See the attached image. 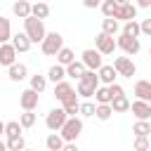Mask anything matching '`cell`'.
<instances>
[{
  "instance_id": "18",
  "label": "cell",
  "mask_w": 151,
  "mask_h": 151,
  "mask_svg": "<svg viewBox=\"0 0 151 151\" xmlns=\"http://www.w3.org/2000/svg\"><path fill=\"white\" fill-rule=\"evenodd\" d=\"M73 92H76V90H73V85H71V83H66V80H61V83H57V85H54V97H57V101H66Z\"/></svg>"
},
{
  "instance_id": "14",
  "label": "cell",
  "mask_w": 151,
  "mask_h": 151,
  "mask_svg": "<svg viewBox=\"0 0 151 151\" xmlns=\"http://www.w3.org/2000/svg\"><path fill=\"white\" fill-rule=\"evenodd\" d=\"M134 97L139 101H149L151 104V80H137L134 83Z\"/></svg>"
},
{
  "instance_id": "10",
  "label": "cell",
  "mask_w": 151,
  "mask_h": 151,
  "mask_svg": "<svg viewBox=\"0 0 151 151\" xmlns=\"http://www.w3.org/2000/svg\"><path fill=\"white\" fill-rule=\"evenodd\" d=\"M38 101H40V97H38V92L31 90V87L19 94V106H21L24 111H35V109H38Z\"/></svg>"
},
{
  "instance_id": "20",
  "label": "cell",
  "mask_w": 151,
  "mask_h": 151,
  "mask_svg": "<svg viewBox=\"0 0 151 151\" xmlns=\"http://www.w3.org/2000/svg\"><path fill=\"white\" fill-rule=\"evenodd\" d=\"M12 12H14V17H19V19H28V17H31V2H28V0H17V2L12 5Z\"/></svg>"
},
{
  "instance_id": "48",
  "label": "cell",
  "mask_w": 151,
  "mask_h": 151,
  "mask_svg": "<svg viewBox=\"0 0 151 151\" xmlns=\"http://www.w3.org/2000/svg\"><path fill=\"white\" fill-rule=\"evenodd\" d=\"M149 57H151V47H149Z\"/></svg>"
},
{
  "instance_id": "39",
  "label": "cell",
  "mask_w": 151,
  "mask_h": 151,
  "mask_svg": "<svg viewBox=\"0 0 151 151\" xmlns=\"http://www.w3.org/2000/svg\"><path fill=\"white\" fill-rule=\"evenodd\" d=\"M94 111H97V104H92V101H80V116L90 118V116H94Z\"/></svg>"
},
{
  "instance_id": "6",
  "label": "cell",
  "mask_w": 151,
  "mask_h": 151,
  "mask_svg": "<svg viewBox=\"0 0 151 151\" xmlns=\"http://www.w3.org/2000/svg\"><path fill=\"white\" fill-rule=\"evenodd\" d=\"M116 40H113V35H106V33H99L97 38H94V50L104 57V54H113L116 52Z\"/></svg>"
},
{
  "instance_id": "49",
  "label": "cell",
  "mask_w": 151,
  "mask_h": 151,
  "mask_svg": "<svg viewBox=\"0 0 151 151\" xmlns=\"http://www.w3.org/2000/svg\"><path fill=\"white\" fill-rule=\"evenodd\" d=\"M24 151H31V149H24Z\"/></svg>"
},
{
  "instance_id": "28",
  "label": "cell",
  "mask_w": 151,
  "mask_h": 151,
  "mask_svg": "<svg viewBox=\"0 0 151 151\" xmlns=\"http://www.w3.org/2000/svg\"><path fill=\"white\" fill-rule=\"evenodd\" d=\"M130 99L123 94V97H116L113 101H111V109H113V113H125V111H130Z\"/></svg>"
},
{
  "instance_id": "1",
  "label": "cell",
  "mask_w": 151,
  "mask_h": 151,
  "mask_svg": "<svg viewBox=\"0 0 151 151\" xmlns=\"http://www.w3.org/2000/svg\"><path fill=\"white\" fill-rule=\"evenodd\" d=\"M99 85H101V83H99L97 71H85V76H83V78L78 80V85H76V92H78V97L90 99V97H94V92H97Z\"/></svg>"
},
{
  "instance_id": "46",
  "label": "cell",
  "mask_w": 151,
  "mask_h": 151,
  "mask_svg": "<svg viewBox=\"0 0 151 151\" xmlns=\"http://www.w3.org/2000/svg\"><path fill=\"white\" fill-rule=\"evenodd\" d=\"M2 134H5V123L0 120V137H2Z\"/></svg>"
},
{
  "instance_id": "41",
  "label": "cell",
  "mask_w": 151,
  "mask_h": 151,
  "mask_svg": "<svg viewBox=\"0 0 151 151\" xmlns=\"http://www.w3.org/2000/svg\"><path fill=\"white\" fill-rule=\"evenodd\" d=\"M139 26H142V33H144V35H151V19L139 21Z\"/></svg>"
},
{
  "instance_id": "11",
  "label": "cell",
  "mask_w": 151,
  "mask_h": 151,
  "mask_svg": "<svg viewBox=\"0 0 151 151\" xmlns=\"http://www.w3.org/2000/svg\"><path fill=\"white\" fill-rule=\"evenodd\" d=\"M130 111H132V116H134L137 120H151V104H149V101L134 99V101L130 104Z\"/></svg>"
},
{
  "instance_id": "27",
  "label": "cell",
  "mask_w": 151,
  "mask_h": 151,
  "mask_svg": "<svg viewBox=\"0 0 151 151\" xmlns=\"http://www.w3.org/2000/svg\"><path fill=\"white\" fill-rule=\"evenodd\" d=\"M94 101H97V104H111V101H113V97H111V92H109V85H99V87H97Z\"/></svg>"
},
{
  "instance_id": "33",
  "label": "cell",
  "mask_w": 151,
  "mask_h": 151,
  "mask_svg": "<svg viewBox=\"0 0 151 151\" xmlns=\"http://www.w3.org/2000/svg\"><path fill=\"white\" fill-rule=\"evenodd\" d=\"M45 87H47V76H40V73L31 76V90H35L40 94V92H45Z\"/></svg>"
},
{
  "instance_id": "34",
  "label": "cell",
  "mask_w": 151,
  "mask_h": 151,
  "mask_svg": "<svg viewBox=\"0 0 151 151\" xmlns=\"http://www.w3.org/2000/svg\"><path fill=\"white\" fill-rule=\"evenodd\" d=\"M111 116H113L111 104H97V111H94V118L97 120H109Z\"/></svg>"
},
{
  "instance_id": "32",
  "label": "cell",
  "mask_w": 151,
  "mask_h": 151,
  "mask_svg": "<svg viewBox=\"0 0 151 151\" xmlns=\"http://www.w3.org/2000/svg\"><path fill=\"white\" fill-rule=\"evenodd\" d=\"M76 61V54H73V50H68V47H61V52L57 54V64H61V66H68V64H73Z\"/></svg>"
},
{
  "instance_id": "31",
  "label": "cell",
  "mask_w": 151,
  "mask_h": 151,
  "mask_svg": "<svg viewBox=\"0 0 151 151\" xmlns=\"http://www.w3.org/2000/svg\"><path fill=\"white\" fill-rule=\"evenodd\" d=\"M118 31H120V21H118V19H104V21H101V33L116 35Z\"/></svg>"
},
{
  "instance_id": "37",
  "label": "cell",
  "mask_w": 151,
  "mask_h": 151,
  "mask_svg": "<svg viewBox=\"0 0 151 151\" xmlns=\"http://www.w3.org/2000/svg\"><path fill=\"white\" fill-rule=\"evenodd\" d=\"M132 149H134V151H151V142H149V137H134Z\"/></svg>"
},
{
  "instance_id": "2",
  "label": "cell",
  "mask_w": 151,
  "mask_h": 151,
  "mask_svg": "<svg viewBox=\"0 0 151 151\" xmlns=\"http://www.w3.org/2000/svg\"><path fill=\"white\" fill-rule=\"evenodd\" d=\"M24 33L31 38V42H42V40H45V35H47L42 19H35V17L24 19Z\"/></svg>"
},
{
  "instance_id": "42",
  "label": "cell",
  "mask_w": 151,
  "mask_h": 151,
  "mask_svg": "<svg viewBox=\"0 0 151 151\" xmlns=\"http://www.w3.org/2000/svg\"><path fill=\"white\" fill-rule=\"evenodd\" d=\"M104 0H83V5L87 7V9H94V7H99Z\"/></svg>"
},
{
  "instance_id": "29",
  "label": "cell",
  "mask_w": 151,
  "mask_h": 151,
  "mask_svg": "<svg viewBox=\"0 0 151 151\" xmlns=\"http://www.w3.org/2000/svg\"><path fill=\"white\" fill-rule=\"evenodd\" d=\"M21 123L19 120H9V123H5V137L7 139H14V137H21Z\"/></svg>"
},
{
  "instance_id": "22",
  "label": "cell",
  "mask_w": 151,
  "mask_h": 151,
  "mask_svg": "<svg viewBox=\"0 0 151 151\" xmlns=\"http://www.w3.org/2000/svg\"><path fill=\"white\" fill-rule=\"evenodd\" d=\"M5 42H12V24L7 17L0 14V45H5Z\"/></svg>"
},
{
  "instance_id": "16",
  "label": "cell",
  "mask_w": 151,
  "mask_h": 151,
  "mask_svg": "<svg viewBox=\"0 0 151 151\" xmlns=\"http://www.w3.org/2000/svg\"><path fill=\"white\" fill-rule=\"evenodd\" d=\"M97 76H99V83H101V85H113V83H116V78H118V71H116L113 66L104 64V66L97 71Z\"/></svg>"
},
{
  "instance_id": "45",
  "label": "cell",
  "mask_w": 151,
  "mask_h": 151,
  "mask_svg": "<svg viewBox=\"0 0 151 151\" xmlns=\"http://www.w3.org/2000/svg\"><path fill=\"white\" fill-rule=\"evenodd\" d=\"M0 151H9L7 149V142H2V139H0Z\"/></svg>"
},
{
  "instance_id": "15",
  "label": "cell",
  "mask_w": 151,
  "mask_h": 151,
  "mask_svg": "<svg viewBox=\"0 0 151 151\" xmlns=\"http://www.w3.org/2000/svg\"><path fill=\"white\" fill-rule=\"evenodd\" d=\"M7 76H9L12 83H21V80L28 78V68H26V64H19V61H17L14 66L7 68Z\"/></svg>"
},
{
  "instance_id": "19",
  "label": "cell",
  "mask_w": 151,
  "mask_h": 151,
  "mask_svg": "<svg viewBox=\"0 0 151 151\" xmlns=\"http://www.w3.org/2000/svg\"><path fill=\"white\" fill-rule=\"evenodd\" d=\"M61 109L68 113V118L76 116V113H80V99H78V92H73L66 101H61Z\"/></svg>"
},
{
  "instance_id": "35",
  "label": "cell",
  "mask_w": 151,
  "mask_h": 151,
  "mask_svg": "<svg viewBox=\"0 0 151 151\" xmlns=\"http://www.w3.org/2000/svg\"><path fill=\"white\" fill-rule=\"evenodd\" d=\"M99 7H101L104 19H113V14H116V9H118V2H116V0H104Z\"/></svg>"
},
{
  "instance_id": "12",
  "label": "cell",
  "mask_w": 151,
  "mask_h": 151,
  "mask_svg": "<svg viewBox=\"0 0 151 151\" xmlns=\"http://www.w3.org/2000/svg\"><path fill=\"white\" fill-rule=\"evenodd\" d=\"M17 50H14V45L12 42H5V45H0V66H14L17 64Z\"/></svg>"
},
{
  "instance_id": "25",
  "label": "cell",
  "mask_w": 151,
  "mask_h": 151,
  "mask_svg": "<svg viewBox=\"0 0 151 151\" xmlns=\"http://www.w3.org/2000/svg\"><path fill=\"white\" fill-rule=\"evenodd\" d=\"M85 71H87V68H85L83 61H73V64L66 66V76H68V78H76V80H80V78L85 76Z\"/></svg>"
},
{
  "instance_id": "43",
  "label": "cell",
  "mask_w": 151,
  "mask_h": 151,
  "mask_svg": "<svg viewBox=\"0 0 151 151\" xmlns=\"http://www.w3.org/2000/svg\"><path fill=\"white\" fill-rule=\"evenodd\" d=\"M61 151H80V149H78V146H76V142H66V144H64V149H61Z\"/></svg>"
},
{
  "instance_id": "44",
  "label": "cell",
  "mask_w": 151,
  "mask_h": 151,
  "mask_svg": "<svg viewBox=\"0 0 151 151\" xmlns=\"http://www.w3.org/2000/svg\"><path fill=\"white\" fill-rule=\"evenodd\" d=\"M146 9V7H151V0H137V9Z\"/></svg>"
},
{
  "instance_id": "23",
  "label": "cell",
  "mask_w": 151,
  "mask_h": 151,
  "mask_svg": "<svg viewBox=\"0 0 151 151\" xmlns=\"http://www.w3.org/2000/svg\"><path fill=\"white\" fill-rule=\"evenodd\" d=\"M64 78H66V66H61V64L50 66V71H47V80H52V83L57 85V83H61Z\"/></svg>"
},
{
  "instance_id": "4",
  "label": "cell",
  "mask_w": 151,
  "mask_h": 151,
  "mask_svg": "<svg viewBox=\"0 0 151 151\" xmlns=\"http://www.w3.org/2000/svg\"><path fill=\"white\" fill-rule=\"evenodd\" d=\"M80 132H83V120H80L78 116H71V118L66 120V125L59 130V134H61L64 142H76V139L80 137Z\"/></svg>"
},
{
  "instance_id": "40",
  "label": "cell",
  "mask_w": 151,
  "mask_h": 151,
  "mask_svg": "<svg viewBox=\"0 0 151 151\" xmlns=\"http://www.w3.org/2000/svg\"><path fill=\"white\" fill-rule=\"evenodd\" d=\"M109 92H111V97H113V99H116V97H123V94H125V90H123V87H120L118 83L109 85Z\"/></svg>"
},
{
  "instance_id": "24",
  "label": "cell",
  "mask_w": 151,
  "mask_h": 151,
  "mask_svg": "<svg viewBox=\"0 0 151 151\" xmlns=\"http://www.w3.org/2000/svg\"><path fill=\"white\" fill-rule=\"evenodd\" d=\"M64 139H61V134L59 132H52V134H47V139H45V146H47V151H61L64 149Z\"/></svg>"
},
{
  "instance_id": "36",
  "label": "cell",
  "mask_w": 151,
  "mask_h": 151,
  "mask_svg": "<svg viewBox=\"0 0 151 151\" xmlns=\"http://www.w3.org/2000/svg\"><path fill=\"white\" fill-rule=\"evenodd\" d=\"M19 123H21V127H24V130L33 127V125H35V113H33V111H24V113L19 116Z\"/></svg>"
},
{
  "instance_id": "30",
  "label": "cell",
  "mask_w": 151,
  "mask_h": 151,
  "mask_svg": "<svg viewBox=\"0 0 151 151\" xmlns=\"http://www.w3.org/2000/svg\"><path fill=\"white\" fill-rule=\"evenodd\" d=\"M132 132H134V137H149L151 134V120H137L132 125Z\"/></svg>"
},
{
  "instance_id": "3",
  "label": "cell",
  "mask_w": 151,
  "mask_h": 151,
  "mask_svg": "<svg viewBox=\"0 0 151 151\" xmlns=\"http://www.w3.org/2000/svg\"><path fill=\"white\" fill-rule=\"evenodd\" d=\"M61 47H64V35H61L59 31L47 33V35H45V40L40 42V50H42V54H45V57H57V54L61 52Z\"/></svg>"
},
{
  "instance_id": "7",
  "label": "cell",
  "mask_w": 151,
  "mask_h": 151,
  "mask_svg": "<svg viewBox=\"0 0 151 151\" xmlns=\"http://www.w3.org/2000/svg\"><path fill=\"white\" fill-rule=\"evenodd\" d=\"M116 45L127 54V57H132V54H137L139 50H142V45H139V38H130V35H125V33H120L118 38H116Z\"/></svg>"
},
{
  "instance_id": "47",
  "label": "cell",
  "mask_w": 151,
  "mask_h": 151,
  "mask_svg": "<svg viewBox=\"0 0 151 151\" xmlns=\"http://www.w3.org/2000/svg\"><path fill=\"white\" fill-rule=\"evenodd\" d=\"M116 2H118V5H127L130 0H116Z\"/></svg>"
},
{
  "instance_id": "26",
  "label": "cell",
  "mask_w": 151,
  "mask_h": 151,
  "mask_svg": "<svg viewBox=\"0 0 151 151\" xmlns=\"http://www.w3.org/2000/svg\"><path fill=\"white\" fill-rule=\"evenodd\" d=\"M123 33L130 35V38H139V35H142V26H139V21H137V19L125 21V24H123Z\"/></svg>"
},
{
  "instance_id": "5",
  "label": "cell",
  "mask_w": 151,
  "mask_h": 151,
  "mask_svg": "<svg viewBox=\"0 0 151 151\" xmlns=\"http://www.w3.org/2000/svg\"><path fill=\"white\" fill-rule=\"evenodd\" d=\"M66 120H68V113H66L64 109H52V111L47 113V118H45V125H47V130L59 132V130L66 125Z\"/></svg>"
},
{
  "instance_id": "8",
  "label": "cell",
  "mask_w": 151,
  "mask_h": 151,
  "mask_svg": "<svg viewBox=\"0 0 151 151\" xmlns=\"http://www.w3.org/2000/svg\"><path fill=\"white\" fill-rule=\"evenodd\" d=\"M113 68H116L118 76H123V78H132V76L137 73V66H134V61H132L130 57H116V59H113Z\"/></svg>"
},
{
  "instance_id": "17",
  "label": "cell",
  "mask_w": 151,
  "mask_h": 151,
  "mask_svg": "<svg viewBox=\"0 0 151 151\" xmlns=\"http://www.w3.org/2000/svg\"><path fill=\"white\" fill-rule=\"evenodd\" d=\"M12 45H14V50H17V52H28L33 42H31V38L21 31V33H14V35H12Z\"/></svg>"
},
{
  "instance_id": "13",
  "label": "cell",
  "mask_w": 151,
  "mask_h": 151,
  "mask_svg": "<svg viewBox=\"0 0 151 151\" xmlns=\"http://www.w3.org/2000/svg\"><path fill=\"white\" fill-rule=\"evenodd\" d=\"M113 19H118V21H132V19H137V5H132V2H127V5H118Z\"/></svg>"
},
{
  "instance_id": "38",
  "label": "cell",
  "mask_w": 151,
  "mask_h": 151,
  "mask_svg": "<svg viewBox=\"0 0 151 151\" xmlns=\"http://www.w3.org/2000/svg\"><path fill=\"white\" fill-rule=\"evenodd\" d=\"M7 149H9V151H24V149H26V139H24V137L7 139Z\"/></svg>"
},
{
  "instance_id": "21",
  "label": "cell",
  "mask_w": 151,
  "mask_h": 151,
  "mask_svg": "<svg viewBox=\"0 0 151 151\" xmlns=\"http://www.w3.org/2000/svg\"><path fill=\"white\" fill-rule=\"evenodd\" d=\"M31 17H35V19H47V17H50V5H47L45 0L33 2V5H31Z\"/></svg>"
},
{
  "instance_id": "9",
  "label": "cell",
  "mask_w": 151,
  "mask_h": 151,
  "mask_svg": "<svg viewBox=\"0 0 151 151\" xmlns=\"http://www.w3.org/2000/svg\"><path fill=\"white\" fill-rule=\"evenodd\" d=\"M80 61L85 64V68H87V71H99V68L104 66V64H101V54H99L97 50H83Z\"/></svg>"
}]
</instances>
